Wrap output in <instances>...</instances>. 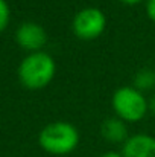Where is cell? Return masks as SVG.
Masks as SVG:
<instances>
[{
	"mask_svg": "<svg viewBox=\"0 0 155 157\" xmlns=\"http://www.w3.org/2000/svg\"><path fill=\"white\" fill-rule=\"evenodd\" d=\"M149 110H151V111L155 114V95L151 98V99H149Z\"/></svg>",
	"mask_w": 155,
	"mask_h": 157,
	"instance_id": "obj_12",
	"label": "cell"
},
{
	"mask_svg": "<svg viewBox=\"0 0 155 157\" xmlns=\"http://www.w3.org/2000/svg\"><path fill=\"white\" fill-rule=\"evenodd\" d=\"M122 3H125V5H137V3H140V2H143V0H120Z\"/></svg>",
	"mask_w": 155,
	"mask_h": 157,
	"instance_id": "obj_13",
	"label": "cell"
},
{
	"mask_svg": "<svg viewBox=\"0 0 155 157\" xmlns=\"http://www.w3.org/2000/svg\"><path fill=\"white\" fill-rule=\"evenodd\" d=\"M123 157H155V137L149 134H134L122 147Z\"/></svg>",
	"mask_w": 155,
	"mask_h": 157,
	"instance_id": "obj_6",
	"label": "cell"
},
{
	"mask_svg": "<svg viewBox=\"0 0 155 157\" xmlns=\"http://www.w3.org/2000/svg\"><path fill=\"white\" fill-rule=\"evenodd\" d=\"M111 104L119 119L123 122L142 121L149 110V101L145 98V95L135 87L129 86L117 89L113 95Z\"/></svg>",
	"mask_w": 155,
	"mask_h": 157,
	"instance_id": "obj_3",
	"label": "cell"
},
{
	"mask_svg": "<svg viewBox=\"0 0 155 157\" xmlns=\"http://www.w3.org/2000/svg\"><path fill=\"white\" fill-rule=\"evenodd\" d=\"M146 12L149 15V18L155 21V0H148L146 2Z\"/></svg>",
	"mask_w": 155,
	"mask_h": 157,
	"instance_id": "obj_10",
	"label": "cell"
},
{
	"mask_svg": "<svg viewBox=\"0 0 155 157\" xmlns=\"http://www.w3.org/2000/svg\"><path fill=\"white\" fill-rule=\"evenodd\" d=\"M9 18H11L9 6H8L6 0H0V32L6 29V26L9 23Z\"/></svg>",
	"mask_w": 155,
	"mask_h": 157,
	"instance_id": "obj_9",
	"label": "cell"
},
{
	"mask_svg": "<svg viewBox=\"0 0 155 157\" xmlns=\"http://www.w3.org/2000/svg\"><path fill=\"white\" fill-rule=\"evenodd\" d=\"M101 157H123V156H122V153H116V151H108V153L102 154Z\"/></svg>",
	"mask_w": 155,
	"mask_h": 157,
	"instance_id": "obj_11",
	"label": "cell"
},
{
	"mask_svg": "<svg viewBox=\"0 0 155 157\" xmlns=\"http://www.w3.org/2000/svg\"><path fill=\"white\" fill-rule=\"evenodd\" d=\"M15 41L20 48L32 52H40L47 43V34L44 28L34 21L21 23L15 31Z\"/></svg>",
	"mask_w": 155,
	"mask_h": 157,
	"instance_id": "obj_5",
	"label": "cell"
},
{
	"mask_svg": "<svg viewBox=\"0 0 155 157\" xmlns=\"http://www.w3.org/2000/svg\"><path fill=\"white\" fill-rule=\"evenodd\" d=\"M40 147L53 156H65L75 151L79 144V133L70 122H52L38 134Z\"/></svg>",
	"mask_w": 155,
	"mask_h": 157,
	"instance_id": "obj_2",
	"label": "cell"
},
{
	"mask_svg": "<svg viewBox=\"0 0 155 157\" xmlns=\"http://www.w3.org/2000/svg\"><path fill=\"white\" fill-rule=\"evenodd\" d=\"M102 136L111 144H125L128 140V128L119 117H109L102 124Z\"/></svg>",
	"mask_w": 155,
	"mask_h": 157,
	"instance_id": "obj_7",
	"label": "cell"
},
{
	"mask_svg": "<svg viewBox=\"0 0 155 157\" xmlns=\"http://www.w3.org/2000/svg\"><path fill=\"white\" fill-rule=\"evenodd\" d=\"M134 87L137 90H140L142 93L143 92H148V90H152L155 87V72L151 69H142L135 73V78H134Z\"/></svg>",
	"mask_w": 155,
	"mask_h": 157,
	"instance_id": "obj_8",
	"label": "cell"
},
{
	"mask_svg": "<svg viewBox=\"0 0 155 157\" xmlns=\"http://www.w3.org/2000/svg\"><path fill=\"white\" fill-rule=\"evenodd\" d=\"M105 28H106V17L98 8L81 9L72 21V29L75 35L85 41L98 38L105 31Z\"/></svg>",
	"mask_w": 155,
	"mask_h": 157,
	"instance_id": "obj_4",
	"label": "cell"
},
{
	"mask_svg": "<svg viewBox=\"0 0 155 157\" xmlns=\"http://www.w3.org/2000/svg\"><path fill=\"white\" fill-rule=\"evenodd\" d=\"M55 59L46 52H32L23 58L18 66V79L29 90L46 87L55 76Z\"/></svg>",
	"mask_w": 155,
	"mask_h": 157,
	"instance_id": "obj_1",
	"label": "cell"
}]
</instances>
